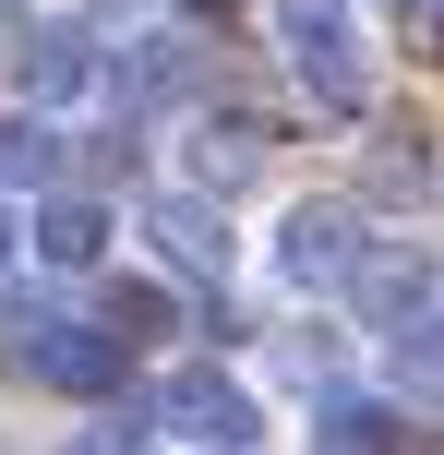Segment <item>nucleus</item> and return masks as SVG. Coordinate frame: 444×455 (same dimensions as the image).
<instances>
[{
    "instance_id": "1",
    "label": "nucleus",
    "mask_w": 444,
    "mask_h": 455,
    "mask_svg": "<svg viewBox=\"0 0 444 455\" xmlns=\"http://www.w3.org/2000/svg\"><path fill=\"white\" fill-rule=\"evenodd\" d=\"M0 360L36 371V384H61V395H109L133 347H120L109 323H72L61 299H12V288H0Z\"/></svg>"
},
{
    "instance_id": "2",
    "label": "nucleus",
    "mask_w": 444,
    "mask_h": 455,
    "mask_svg": "<svg viewBox=\"0 0 444 455\" xmlns=\"http://www.w3.org/2000/svg\"><path fill=\"white\" fill-rule=\"evenodd\" d=\"M277 48H288V72H301V96L325 120L373 108V60H360V36H349V0H277Z\"/></svg>"
},
{
    "instance_id": "3",
    "label": "nucleus",
    "mask_w": 444,
    "mask_h": 455,
    "mask_svg": "<svg viewBox=\"0 0 444 455\" xmlns=\"http://www.w3.org/2000/svg\"><path fill=\"white\" fill-rule=\"evenodd\" d=\"M360 251H373V240H360L349 204H288V228H277V275H288V288H349Z\"/></svg>"
},
{
    "instance_id": "4",
    "label": "nucleus",
    "mask_w": 444,
    "mask_h": 455,
    "mask_svg": "<svg viewBox=\"0 0 444 455\" xmlns=\"http://www.w3.org/2000/svg\"><path fill=\"white\" fill-rule=\"evenodd\" d=\"M96 36L85 24H24V48H12V84L36 96V108H72V96H96Z\"/></svg>"
},
{
    "instance_id": "5",
    "label": "nucleus",
    "mask_w": 444,
    "mask_h": 455,
    "mask_svg": "<svg viewBox=\"0 0 444 455\" xmlns=\"http://www.w3.org/2000/svg\"><path fill=\"white\" fill-rule=\"evenodd\" d=\"M349 299H360V323H384V336L421 323V312H432V251H421V240H373L360 275H349Z\"/></svg>"
},
{
    "instance_id": "6",
    "label": "nucleus",
    "mask_w": 444,
    "mask_h": 455,
    "mask_svg": "<svg viewBox=\"0 0 444 455\" xmlns=\"http://www.w3.org/2000/svg\"><path fill=\"white\" fill-rule=\"evenodd\" d=\"M157 419H168V432H192V443H253L264 408L229 384V371H168V384H157Z\"/></svg>"
},
{
    "instance_id": "7",
    "label": "nucleus",
    "mask_w": 444,
    "mask_h": 455,
    "mask_svg": "<svg viewBox=\"0 0 444 455\" xmlns=\"http://www.w3.org/2000/svg\"><path fill=\"white\" fill-rule=\"evenodd\" d=\"M144 228H157V251H168V264L229 275V216H216L205 192H157V204H144Z\"/></svg>"
},
{
    "instance_id": "8",
    "label": "nucleus",
    "mask_w": 444,
    "mask_h": 455,
    "mask_svg": "<svg viewBox=\"0 0 444 455\" xmlns=\"http://www.w3.org/2000/svg\"><path fill=\"white\" fill-rule=\"evenodd\" d=\"M36 251H48V264H109V204H85V192H48V204H36Z\"/></svg>"
},
{
    "instance_id": "9",
    "label": "nucleus",
    "mask_w": 444,
    "mask_h": 455,
    "mask_svg": "<svg viewBox=\"0 0 444 455\" xmlns=\"http://www.w3.org/2000/svg\"><path fill=\"white\" fill-rule=\"evenodd\" d=\"M181 84H192V36H144L133 60H120V108H168Z\"/></svg>"
},
{
    "instance_id": "10",
    "label": "nucleus",
    "mask_w": 444,
    "mask_h": 455,
    "mask_svg": "<svg viewBox=\"0 0 444 455\" xmlns=\"http://www.w3.org/2000/svg\"><path fill=\"white\" fill-rule=\"evenodd\" d=\"M48 180H61V132H48L36 108L0 120V192H48Z\"/></svg>"
},
{
    "instance_id": "11",
    "label": "nucleus",
    "mask_w": 444,
    "mask_h": 455,
    "mask_svg": "<svg viewBox=\"0 0 444 455\" xmlns=\"http://www.w3.org/2000/svg\"><path fill=\"white\" fill-rule=\"evenodd\" d=\"M253 168H264V132H253V120H205V132H192V180H205V192L253 180Z\"/></svg>"
},
{
    "instance_id": "12",
    "label": "nucleus",
    "mask_w": 444,
    "mask_h": 455,
    "mask_svg": "<svg viewBox=\"0 0 444 455\" xmlns=\"http://www.w3.org/2000/svg\"><path fill=\"white\" fill-rule=\"evenodd\" d=\"M384 443H397L384 395H325V455H384Z\"/></svg>"
},
{
    "instance_id": "13",
    "label": "nucleus",
    "mask_w": 444,
    "mask_h": 455,
    "mask_svg": "<svg viewBox=\"0 0 444 455\" xmlns=\"http://www.w3.org/2000/svg\"><path fill=\"white\" fill-rule=\"evenodd\" d=\"M96 323H109L120 347H144V336H168V288H144V275H109V299H96Z\"/></svg>"
},
{
    "instance_id": "14",
    "label": "nucleus",
    "mask_w": 444,
    "mask_h": 455,
    "mask_svg": "<svg viewBox=\"0 0 444 455\" xmlns=\"http://www.w3.org/2000/svg\"><path fill=\"white\" fill-rule=\"evenodd\" d=\"M397 395H444V312H421V323H397Z\"/></svg>"
},
{
    "instance_id": "15",
    "label": "nucleus",
    "mask_w": 444,
    "mask_h": 455,
    "mask_svg": "<svg viewBox=\"0 0 444 455\" xmlns=\"http://www.w3.org/2000/svg\"><path fill=\"white\" fill-rule=\"evenodd\" d=\"M72 455H157V443H144V432H120V419H109V432H85Z\"/></svg>"
},
{
    "instance_id": "16",
    "label": "nucleus",
    "mask_w": 444,
    "mask_h": 455,
    "mask_svg": "<svg viewBox=\"0 0 444 455\" xmlns=\"http://www.w3.org/2000/svg\"><path fill=\"white\" fill-rule=\"evenodd\" d=\"M12 240H24V228H12V216H0V264H12Z\"/></svg>"
},
{
    "instance_id": "17",
    "label": "nucleus",
    "mask_w": 444,
    "mask_h": 455,
    "mask_svg": "<svg viewBox=\"0 0 444 455\" xmlns=\"http://www.w3.org/2000/svg\"><path fill=\"white\" fill-rule=\"evenodd\" d=\"M421 12H432V48H444V0H421Z\"/></svg>"
},
{
    "instance_id": "18",
    "label": "nucleus",
    "mask_w": 444,
    "mask_h": 455,
    "mask_svg": "<svg viewBox=\"0 0 444 455\" xmlns=\"http://www.w3.org/2000/svg\"><path fill=\"white\" fill-rule=\"evenodd\" d=\"M192 12H229V0H192Z\"/></svg>"
},
{
    "instance_id": "19",
    "label": "nucleus",
    "mask_w": 444,
    "mask_h": 455,
    "mask_svg": "<svg viewBox=\"0 0 444 455\" xmlns=\"http://www.w3.org/2000/svg\"><path fill=\"white\" fill-rule=\"evenodd\" d=\"M0 12H12V0H0Z\"/></svg>"
},
{
    "instance_id": "20",
    "label": "nucleus",
    "mask_w": 444,
    "mask_h": 455,
    "mask_svg": "<svg viewBox=\"0 0 444 455\" xmlns=\"http://www.w3.org/2000/svg\"><path fill=\"white\" fill-rule=\"evenodd\" d=\"M397 12H408V0H397Z\"/></svg>"
}]
</instances>
